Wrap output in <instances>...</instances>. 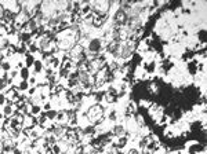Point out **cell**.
I'll use <instances>...</instances> for the list:
<instances>
[{"label":"cell","instance_id":"cell-13","mask_svg":"<svg viewBox=\"0 0 207 154\" xmlns=\"http://www.w3.org/2000/svg\"><path fill=\"white\" fill-rule=\"evenodd\" d=\"M13 113H14V109H13V106H10V105H4V109H3V114H4V116L10 117V116H11Z\"/></svg>","mask_w":207,"mask_h":154},{"label":"cell","instance_id":"cell-28","mask_svg":"<svg viewBox=\"0 0 207 154\" xmlns=\"http://www.w3.org/2000/svg\"><path fill=\"white\" fill-rule=\"evenodd\" d=\"M34 92H36V88H34V87H32V88H29V94H34Z\"/></svg>","mask_w":207,"mask_h":154},{"label":"cell","instance_id":"cell-16","mask_svg":"<svg viewBox=\"0 0 207 154\" xmlns=\"http://www.w3.org/2000/svg\"><path fill=\"white\" fill-rule=\"evenodd\" d=\"M26 50H28V47H26V44L25 43H20V46L17 47V51L20 52V54H26Z\"/></svg>","mask_w":207,"mask_h":154},{"label":"cell","instance_id":"cell-27","mask_svg":"<svg viewBox=\"0 0 207 154\" xmlns=\"http://www.w3.org/2000/svg\"><path fill=\"white\" fill-rule=\"evenodd\" d=\"M3 14H4V9L2 7V4H0V18L3 17Z\"/></svg>","mask_w":207,"mask_h":154},{"label":"cell","instance_id":"cell-8","mask_svg":"<svg viewBox=\"0 0 207 154\" xmlns=\"http://www.w3.org/2000/svg\"><path fill=\"white\" fill-rule=\"evenodd\" d=\"M148 142H149V139H148V136H142L141 139L138 140V150L140 151H142V150H145L147 149V145H148Z\"/></svg>","mask_w":207,"mask_h":154},{"label":"cell","instance_id":"cell-15","mask_svg":"<svg viewBox=\"0 0 207 154\" xmlns=\"http://www.w3.org/2000/svg\"><path fill=\"white\" fill-rule=\"evenodd\" d=\"M198 39L202 41V44L204 46V43H206V30H204V29H202L200 32H198Z\"/></svg>","mask_w":207,"mask_h":154},{"label":"cell","instance_id":"cell-20","mask_svg":"<svg viewBox=\"0 0 207 154\" xmlns=\"http://www.w3.org/2000/svg\"><path fill=\"white\" fill-rule=\"evenodd\" d=\"M108 118L112 121H116V118H118V114H116V110H111L109 116H108Z\"/></svg>","mask_w":207,"mask_h":154},{"label":"cell","instance_id":"cell-24","mask_svg":"<svg viewBox=\"0 0 207 154\" xmlns=\"http://www.w3.org/2000/svg\"><path fill=\"white\" fill-rule=\"evenodd\" d=\"M44 109H46V111L51 110V105H50V102H47V103H46V105H44Z\"/></svg>","mask_w":207,"mask_h":154},{"label":"cell","instance_id":"cell-4","mask_svg":"<svg viewBox=\"0 0 207 154\" xmlns=\"http://www.w3.org/2000/svg\"><path fill=\"white\" fill-rule=\"evenodd\" d=\"M156 69H158V63H156L155 61H151L149 63H144V70H145V73L153 74V73L156 72Z\"/></svg>","mask_w":207,"mask_h":154},{"label":"cell","instance_id":"cell-2","mask_svg":"<svg viewBox=\"0 0 207 154\" xmlns=\"http://www.w3.org/2000/svg\"><path fill=\"white\" fill-rule=\"evenodd\" d=\"M187 70H188V73H189L191 76H196V74L199 73L198 72V61L196 59L189 61V62L187 63Z\"/></svg>","mask_w":207,"mask_h":154},{"label":"cell","instance_id":"cell-21","mask_svg":"<svg viewBox=\"0 0 207 154\" xmlns=\"http://www.w3.org/2000/svg\"><path fill=\"white\" fill-rule=\"evenodd\" d=\"M51 150H53V153L54 154H61V147L58 145H53Z\"/></svg>","mask_w":207,"mask_h":154},{"label":"cell","instance_id":"cell-25","mask_svg":"<svg viewBox=\"0 0 207 154\" xmlns=\"http://www.w3.org/2000/svg\"><path fill=\"white\" fill-rule=\"evenodd\" d=\"M28 83L33 86V84H36V79H34V77H31V79H29V81H28Z\"/></svg>","mask_w":207,"mask_h":154},{"label":"cell","instance_id":"cell-18","mask_svg":"<svg viewBox=\"0 0 207 154\" xmlns=\"http://www.w3.org/2000/svg\"><path fill=\"white\" fill-rule=\"evenodd\" d=\"M28 48H29V51H28V52H31V54L33 55V52H36V51H38V50H39V47L36 46V44L31 43V44H29V47H28Z\"/></svg>","mask_w":207,"mask_h":154},{"label":"cell","instance_id":"cell-14","mask_svg":"<svg viewBox=\"0 0 207 154\" xmlns=\"http://www.w3.org/2000/svg\"><path fill=\"white\" fill-rule=\"evenodd\" d=\"M28 88H29V83H28V81H25V80H22L20 83V86H18V91H21V92L26 91Z\"/></svg>","mask_w":207,"mask_h":154},{"label":"cell","instance_id":"cell-26","mask_svg":"<svg viewBox=\"0 0 207 154\" xmlns=\"http://www.w3.org/2000/svg\"><path fill=\"white\" fill-rule=\"evenodd\" d=\"M13 154H22V151H21L20 149H17V147H15L14 150H13Z\"/></svg>","mask_w":207,"mask_h":154},{"label":"cell","instance_id":"cell-9","mask_svg":"<svg viewBox=\"0 0 207 154\" xmlns=\"http://www.w3.org/2000/svg\"><path fill=\"white\" fill-rule=\"evenodd\" d=\"M29 110H31V116H34V117H36V116H39V114L42 113V106L40 105H32Z\"/></svg>","mask_w":207,"mask_h":154},{"label":"cell","instance_id":"cell-23","mask_svg":"<svg viewBox=\"0 0 207 154\" xmlns=\"http://www.w3.org/2000/svg\"><path fill=\"white\" fill-rule=\"evenodd\" d=\"M18 74H20V70H17V69H15V70H10V79L13 80V79H15Z\"/></svg>","mask_w":207,"mask_h":154},{"label":"cell","instance_id":"cell-1","mask_svg":"<svg viewBox=\"0 0 207 154\" xmlns=\"http://www.w3.org/2000/svg\"><path fill=\"white\" fill-rule=\"evenodd\" d=\"M87 50H89V52H91V54H98V52L102 50V40H101V39H98V37L91 39V40L89 41Z\"/></svg>","mask_w":207,"mask_h":154},{"label":"cell","instance_id":"cell-5","mask_svg":"<svg viewBox=\"0 0 207 154\" xmlns=\"http://www.w3.org/2000/svg\"><path fill=\"white\" fill-rule=\"evenodd\" d=\"M20 40L21 43H28L31 44V40H32V33H29V32H22V33H20Z\"/></svg>","mask_w":207,"mask_h":154},{"label":"cell","instance_id":"cell-10","mask_svg":"<svg viewBox=\"0 0 207 154\" xmlns=\"http://www.w3.org/2000/svg\"><path fill=\"white\" fill-rule=\"evenodd\" d=\"M29 74H31V72H29V69H28V68H25V66H24L22 69H20V77L22 79V80L28 81Z\"/></svg>","mask_w":207,"mask_h":154},{"label":"cell","instance_id":"cell-7","mask_svg":"<svg viewBox=\"0 0 207 154\" xmlns=\"http://www.w3.org/2000/svg\"><path fill=\"white\" fill-rule=\"evenodd\" d=\"M113 134L118 135V136H123V135L126 134V128H124V125H122V124H116L115 128H113Z\"/></svg>","mask_w":207,"mask_h":154},{"label":"cell","instance_id":"cell-19","mask_svg":"<svg viewBox=\"0 0 207 154\" xmlns=\"http://www.w3.org/2000/svg\"><path fill=\"white\" fill-rule=\"evenodd\" d=\"M94 131H95L94 127L91 125V127H87V128L83 131V134H84V135H93V134H94Z\"/></svg>","mask_w":207,"mask_h":154},{"label":"cell","instance_id":"cell-17","mask_svg":"<svg viewBox=\"0 0 207 154\" xmlns=\"http://www.w3.org/2000/svg\"><path fill=\"white\" fill-rule=\"evenodd\" d=\"M2 70L6 72V73H7V72H10V70H11V63H10L9 61L3 62V63H2Z\"/></svg>","mask_w":207,"mask_h":154},{"label":"cell","instance_id":"cell-3","mask_svg":"<svg viewBox=\"0 0 207 154\" xmlns=\"http://www.w3.org/2000/svg\"><path fill=\"white\" fill-rule=\"evenodd\" d=\"M127 143H129V136H127V135H123V136H119L118 142L113 143V147L119 149V150H123L127 146Z\"/></svg>","mask_w":207,"mask_h":154},{"label":"cell","instance_id":"cell-22","mask_svg":"<svg viewBox=\"0 0 207 154\" xmlns=\"http://www.w3.org/2000/svg\"><path fill=\"white\" fill-rule=\"evenodd\" d=\"M6 99H7L6 94H3V92H0V105H2V106L6 105Z\"/></svg>","mask_w":207,"mask_h":154},{"label":"cell","instance_id":"cell-12","mask_svg":"<svg viewBox=\"0 0 207 154\" xmlns=\"http://www.w3.org/2000/svg\"><path fill=\"white\" fill-rule=\"evenodd\" d=\"M57 114H58V111L54 110V109H51V110L46 111V117H47V120L53 121V120H55V118H57Z\"/></svg>","mask_w":207,"mask_h":154},{"label":"cell","instance_id":"cell-6","mask_svg":"<svg viewBox=\"0 0 207 154\" xmlns=\"http://www.w3.org/2000/svg\"><path fill=\"white\" fill-rule=\"evenodd\" d=\"M34 57L33 55L31 54V52H26L25 54V68H32V66H33V63H34Z\"/></svg>","mask_w":207,"mask_h":154},{"label":"cell","instance_id":"cell-11","mask_svg":"<svg viewBox=\"0 0 207 154\" xmlns=\"http://www.w3.org/2000/svg\"><path fill=\"white\" fill-rule=\"evenodd\" d=\"M33 70H34V73H40V72L43 70V62H42V61H39V59L34 61V63H33Z\"/></svg>","mask_w":207,"mask_h":154}]
</instances>
